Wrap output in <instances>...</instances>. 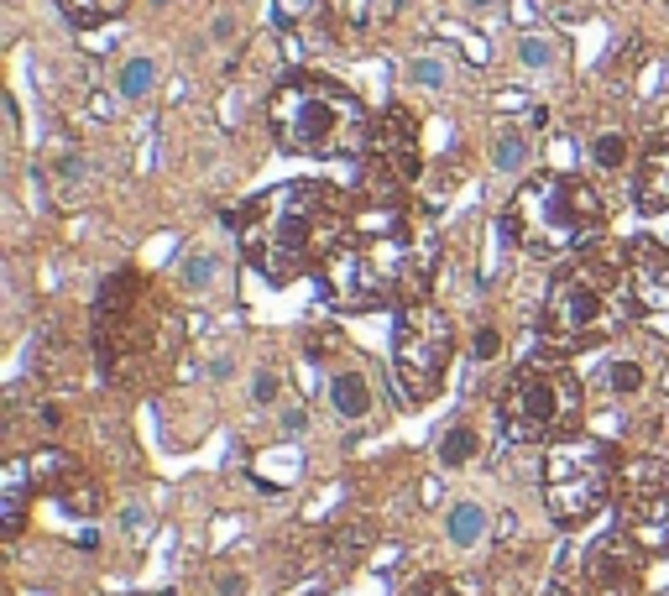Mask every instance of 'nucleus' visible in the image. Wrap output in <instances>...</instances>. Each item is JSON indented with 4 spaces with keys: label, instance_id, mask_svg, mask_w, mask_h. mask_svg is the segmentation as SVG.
Here are the masks:
<instances>
[{
    "label": "nucleus",
    "instance_id": "f257e3e1",
    "mask_svg": "<svg viewBox=\"0 0 669 596\" xmlns=\"http://www.w3.org/2000/svg\"><path fill=\"white\" fill-rule=\"evenodd\" d=\"M434 272H440V241L429 220L382 199L372 210H356L351 236L325 262V298L351 314L403 309L413 298H429Z\"/></svg>",
    "mask_w": 669,
    "mask_h": 596
},
{
    "label": "nucleus",
    "instance_id": "f03ea898",
    "mask_svg": "<svg viewBox=\"0 0 669 596\" xmlns=\"http://www.w3.org/2000/svg\"><path fill=\"white\" fill-rule=\"evenodd\" d=\"M356 225V199L325 178H293L278 189L257 194L236 220L241 257L262 272L267 283H298L309 272H325L340 241Z\"/></svg>",
    "mask_w": 669,
    "mask_h": 596
},
{
    "label": "nucleus",
    "instance_id": "7ed1b4c3",
    "mask_svg": "<svg viewBox=\"0 0 669 596\" xmlns=\"http://www.w3.org/2000/svg\"><path fill=\"white\" fill-rule=\"evenodd\" d=\"M178 346H183V319L157 293V283L142 278L136 267L110 272L95 293V309H89V351H95L100 372L110 382L142 387L168 372Z\"/></svg>",
    "mask_w": 669,
    "mask_h": 596
},
{
    "label": "nucleus",
    "instance_id": "20e7f679",
    "mask_svg": "<svg viewBox=\"0 0 669 596\" xmlns=\"http://www.w3.org/2000/svg\"><path fill=\"white\" fill-rule=\"evenodd\" d=\"M633 309V278H628V246H581L555 267L539 309V340L549 351H586L607 346L628 330Z\"/></svg>",
    "mask_w": 669,
    "mask_h": 596
},
{
    "label": "nucleus",
    "instance_id": "39448f33",
    "mask_svg": "<svg viewBox=\"0 0 669 596\" xmlns=\"http://www.w3.org/2000/svg\"><path fill=\"white\" fill-rule=\"evenodd\" d=\"M267 121L278 147L298 157H366L377 136L366 105L325 74H288L267 100Z\"/></svg>",
    "mask_w": 669,
    "mask_h": 596
},
{
    "label": "nucleus",
    "instance_id": "423d86ee",
    "mask_svg": "<svg viewBox=\"0 0 669 596\" xmlns=\"http://www.w3.org/2000/svg\"><path fill=\"white\" fill-rule=\"evenodd\" d=\"M602 225H607L602 194L575 173L523 178L502 210V236L528 257H570V251L602 236Z\"/></svg>",
    "mask_w": 669,
    "mask_h": 596
},
{
    "label": "nucleus",
    "instance_id": "0eeeda50",
    "mask_svg": "<svg viewBox=\"0 0 669 596\" xmlns=\"http://www.w3.org/2000/svg\"><path fill=\"white\" fill-rule=\"evenodd\" d=\"M617 450L596 434H560L544 445V471H539V492L544 508L560 529H581L596 513L612 508L617 497Z\"/></svg>",
    "mask_w": 669,
    "mask_h": 596
},
{
    "label": "nucleus",
    "instance_id": "6e6552de",
    "mask_svg": "<svg viewBox=\"0 0 669 596\" xmlns=\"http://www.w3.org/2000/svg\"><path fill=\"white\" fill-rule=\"evenodd\" d=\"M581 403H586L581 377L570 372V361L560 351H549V356L523 361L518 372L507 377L502 398H497V414H502L507 440L544 445V440H560L565 429H575Z\"/></svg>",
    "mask_w": 669,
    "mask_h": 596
},
{
    "label": "nucleus",
    "instance_id": "1a4fd4ad",
    "mask_svg": "<svg viewBox=\"0 0 669 596\" xmlns=\"http://www.w3.org/2000/svg\"><path fill=\"white\" fill-rule=\"evenodd\" d=\"M455 356V330L450 314L434 304V298H413L398 309V325H392V372L408 403H429L445 382V366Z\"/></svg>",
    "mask_w": 669,
    "mask_h": 596
},
{
    "label": "nucleus",
    "instance_id": "9d476101",
    "mask_svg": "<svg viewBox=\"0 0 669 596\" xmlns=\"http://www.w3.org/2000/svg\"><path fill=\"white\" fill-rule=\"evenodd\" d=\"M649 576V549L633 534H602L586 555H565V565L549 581V596H638Z\"/></svg>",
    "mask_w": 669,
    "mask_h": 596
},
{
    "label": "nucleus",
    "instance_id": "9b49d317",
    "mask_svg": "<svg viewBox=\"0 0 669 596\" xmlns=\"http://www.w3.org/2000/svg\"><path fill=\"white\" fill-rule=\"evenodd\" d=\"M612 508L622 534H633L649 555L669 560V461H659V455L622 461Z\"/></svg>",
    "mask_w": 669,
    "mask_h": 596
},
{
    "label": "nucleus",
    "instance_id": "f8f14e48",
    "mask_svg": "<svg viewBox=\"0 0 669 596\" xmlns=\"http://www.w3.org/2000/svg\"><path fill=\"white\" fill-rule=\"evenodd\" d=\"M27 466H32V481H37V492H48L53 502H63L74 518H95L105 508V492H100V481L89 476L68 450H37L27 455Z\"/></svg>",
    "mask_w": 669,
    "mask_h": 596
},
{
    "label": "nucleus",
    "instance_id": "ddd939ff",
    "mask_svg": "<svg viewBox=\"0 0 669 596\" xmlns=\"http://www.w3.org/2000/svg\"><path fill=\"white\" fill-rule=\"evenodd\" d=\"M628 278H633L638 319L669 335V246L654 241V236L628 241Z\"/></svg>",
    "mask_w": 669,
    "mask_h": 596
},
{
    "label": "nucleus",
    "instance_id": "4468645a",
    "mask_svg": "<svg viewBox=\"0 0 669 596\" xmlns=\"http://www.w3.org/2000/svg\"><path fill=\"white\" fill-rule=\"evenodd\" d=\"M372 157H377V173L392 183H413L419 178V131H413L408 110H387L377 136H372Z\"/></svg>",
    "mask_w": 669,
    "mask_h": 596
},
{
    "label": "nucleus",
    "instance_id": "2eb2a0df",
    "mask_svg": "<svg viewBox=\"0 0 669 596\" xmlns=\"http://www.w3.org/2000/svg\"><path fill=\"white\" fill-rule=\"evenodd\" d=\"M633 199L643 215H669V136H654L649 152L638 157Z\"/></svg>",
    "mask_w": 669,
    "mask_h": 596
},
{
    "label": "nucleus",
    "instance_id": "dca6fc26",
    "mask_svg": "<svg viewBox=\"0 0 669 596\" xmlns=\"http://www.w3.org/2000/svg\"><path fill=\"white\" fill-rule=\"evenodd\" d=\"M37 492L32 481V466L27 455H16V461H6V471H0V534L16 539L21 529H27V502Z\"/></svg>",
    "mask_w": 669,
    "mask_h": 596
},
{
    "label": "nucleus",
    "instance_id": "f3484780",
    "mask_svg": "<svg viewBox=\"0 0 669 596\" xmlns=\"http://www.w3.org/2000/svg\"><path fill=\"white\" fill-rule=\"evenodd\" d=\"M330 408H335L340 419H351V424L366 419V414L377 408L372 382H366L361 372H335V377H330Z\"/></svg>",
    "mask_w": 669,
    "mask_h": 596
},
{
    "label": "nucleus",
    "instance_id": "a211bd4d",
    "mask_svg": "<svg viewBox=\"0 0 669 596\" xmlns=\"http://www.w3.org/2000/svg\"><path fill=\"white\" fill-rule=\"evenodd\" d=\"M476 450H481L476 424H471V419H455V424L445 429V440H440V466H445V471H460L466 461H476Z\"/></svg>",
    "mask_w": 669,
    "mask_h": 596
},
{
    "label": "nucleus",
    "instance_id": "6ab92c4d",
    "mask_svg": "<svg viewBox=\"0 0 669 596\" xmlns=\"http://www.w3.org/2000/svg\"><path fill=\"white\" fill-rule=\"evenodd\" d=\"M445 534H450V544H460V549H476L481 534H487V513H481L476 502H455L450 518H445Z\"/></svg>",
    "mask_w": 669,
    "mask_h": 596
},
{
    "label": "nucleus",
    "instance_id": "aec40b11",
    "mask_svg": "<svg viewBox=\"0 0 669 596\" xmlns=\"http://www.w3.org/2000/svg\"><path fill=\"white\" fill-rule=\"evenodd\" d=\"M528 157H534V147H528V136H523V131H513V126L497 131V142H492V168H497V173H507V178L523 173V168H528Z\"/></svg>",
    "mask_w": 669,
    "mask_h": 596
},
{
    "label": "nucleus",
    "instance_id": "412c9836",
    "mask_svg": "<svg viewBox=\"0 0 669 596\" xmlns=\"http://www.w3.org/2000/svg\"><path fill=\"white\" fill-rule=\"evenodd\" d=\"M157 84V63L152 58H126L121 74H115V89H121V100H147Z\"/></svg>",
    "mask_w": 669,
    "mask_h": 596
},
{
    "label": "nucleus",
    "instance_id": "4be33fe9",
    "mask_svg": "<svg viewBox=\"0 0 669 596\" xmlns=\"http://www.w3.org/2000/svg\"><path fill=\"white\" fill-rule=\"evenodd\" d=\"M518 63L528 68V74H544V68L560 63V42L544 37V32H523L518 37Z\"/></svg>",
    "mask_w": 669,
    "mask_h": 596
},
{
    "label": "nucleus",
    "instance_id": "5701e85b",
    "mask_svg": "<svg viewBox=\"0 0 669 596\" xmlns=\"http://www.w3.org/2000/svg\"><path fill=\"white\" fill-rule=\"evenodd\" d=\"M58 6L68 11V21H79V27H105V21H115L131 0H58Z\"/></svg>",
    "mask_w": 669,
    "mask_h": 596
},
{
    "label": "nucleus",
    "instance_id": "b1692460",
    "mask_svg": "<svg viewBox=\"0 0 669 596\" xmlns=\"http://www.w3.org/2000/svg\"><path fill=\"white\" fill-rule=\"evenodd\" d=\"M628 152L633 147H628V136H622V131H602L591 142V163L602 173H622V168H628Z\"/></svg>",
    "mask_w": 669,
    "mask_h": 596
},
{
    "label": "nucleus",
    "instance_id": "393cba45",
    "mask_svg": "<svg viewBox=\"0 0 669 596\" xmlns=\"http://www.w3.org/2000/svg\"><path fill=\"white\" fill-rule=\"evenodd\" d=\"M638 387H643V366H638V361H612V366H607V393L633 398Z\"/></svg>",
    "mask_w": 669,
    "mask_h": 596
},
{
    "label": "nucleus",
    "instance_id": "a878e982",
    "mask_svg": "<svg viewBox=\"0 0 669 596\" xmlns=\"http://www.w3.org/2000/svg\"><path fill=\"white\" fill-rule=\"evenodd\" d=\"M408 79L419 84V89H445L450 84V68H445V58H413V68H408Z\"/></svg>",
    "mask_w": 669,
    "mask_h": 596
},
{
    "label": "nucleus",
    "instance_id": "bb28decb",
    "mask_svg": "<svg viewBox=\"0 0 669 596\" xmlns=\"http://www.w3.org/2000/svg\"><path fill=\"white\" fill-rule=\"evenodd\" d=\"M215 272H220V267H215V257H204V251H194V257L183 262V283H189V288L199 293V288H210V283H215Z\"/></svg>",
    "mask_w": 669,
    "mask_h": 596
},
{
    "label": "nucleus",
    "instance_id": "cd10ccee",
    "mask_svg": "<svg viewBox=\"0 0 669 596\" xmlns=\"http://www.w3.org/2000/svg\"><path fill=\"white\" fill-rule=\"evenodd\" d=\"M403 596H460V591H455L445 576H419V581H413Z\"/></svg>",
    "mask_w": 669,
    "mask_h": 596
},
{
    "label": "nucleus",
    "instance_id": "c85d7f7f",
    "mask_svg": "<svg viewBox=\"0 0 669 596\" xmlns=\"http://www.w3.org/2000/svg\"><path fill=\"white\" fill-rule=\"evenodd\" d=\"M278 372H257V377H251V403H272V398H278Z\"/></svg>",
    "mask_w": 669,
    "mask_h": 596
},
{
    "label": "nucleus",
    "instance_id": "c756f323",
    "mask_svg": "<svg viewBox=\"0 0 669 596\" xmlns=\"http://www.w3.org/2000/svg\"><path fill=\"white\" fill-rule=\"evenodd\" d=\"M497 351H502V335H497V330L487 325V330H481V335H476V361H492Z\"/></svg>",
    "mask_w": 669,
    "mask_h": 596
},
{
    "label": "nucleus",
    "instance_id": "7c9ffc66",
    "mask_svg": "<svg viewBox=\"0 0 669 596\" xmlns=\"http://www.w3.org/2000/svg\"><path fill=\"white\" fill-rule=\"evenodd\" d=\"M309 429V408H283V434H304Z\"/></svg>",
    "mask_w": 669,
    "mask_h": 596
},
{
    "label": "nucleus",
    "instance_id": "2f4dec72",
    "mask_svg": "<svg viewBox=\"0 0 669 596\" xmlns=\"http://www.w3.org/2000/svg\"><path fill=\"white\" fill-rule=\"evenodd\" d=\"M246 591V576H241V570H225V576H220V596H241Z\"/></svg>",
    "mask_w": 669,
    "mask_h": 596
},
{
    "label": "nucleus",
    "instance_id": "473e14b6",
    "mask_svg": "<svg viewBox=\"0 0 669 596\" xmlns=\"http://www.w3.org/2000/svg\"><path fill=\"white\" fill-rule=\"evenodd\" d=\"M210 37H215V42H230V37H236V16H215Z\"/></svg>",
    "mask_w": 669,
    "mask_h": 596
},
{
    "label": "nucleus",
    "instance_id": "72a5a7b5",
    "mask_svg": "<svg viewBox=\"0 0 669 596\" xmlns=\"http://www.w3.org/2000/svg\"><path fill=\"white\" fill-rule=\"evenodd\" d=\"M471 6H476V11H492V6H497V0H471Z\"/></svg>",
    "mask_w": 669,
    "mask_h": 596
},
{
    "label": "nucleus",
    "instance_id": "f704fd0d",
    "mask_svg": "<svg viewBox=\"0 0 669 596\" xmlns=\"http://www.w3.org/2000/svg\"><path fill=\"white\" fill-rule=\"evenodd\" d=\"M664 393H669V372H664Z\"/></svg>",
    "mask_w": 669,
    "mask_h": 596
},
{
    "label": "nucleus",
    "instance_id": "c9c22d12",
    "mask_svg": "<svg viewBox=\"0 0 669 596\" xmlns=\"http://www.w3.org/2000/svg\"><path fill=\"white\" fill-rule=\"evenodd\" d=\"M152 6H168V0H152Z\"/></svg>",
    "mask_w": 669,
    "mask_h": 596
},
{
    "label": "nucleus",
    "instance_id": "e433bc0d",
    "mask_svg": "<svg viewBox=\"0 0 669 596\" xmlns=\"http://www.w3.org/2000/svg\"><path fill=\"white\" fill-rule=\"evenodd\" d=\"M664 11H669V0H664Z\"/></svg>",
    "mask_w": 669,
    "mask_h": 596
}]
</instances>
